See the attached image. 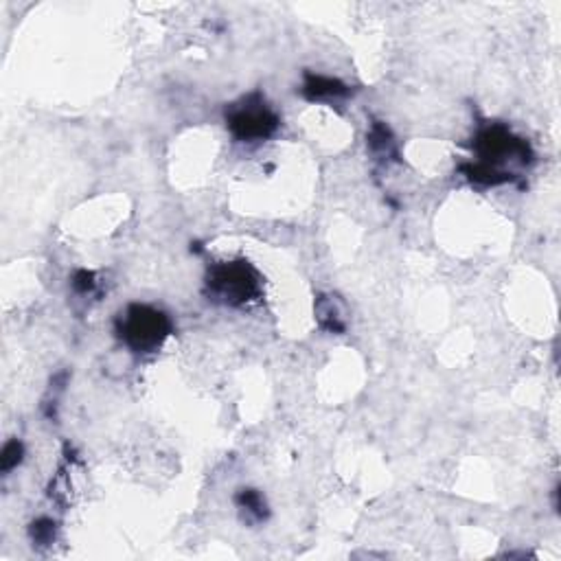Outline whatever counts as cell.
Returning <instances> with one entry per match:
<instances>
[{"label": "cell", "instance_id": "6da1fadb", "mask_svg": "<svg viewBox=\"0 0 561 561\" xmlns=\"http://www.w3.org/2000/svg\"><path fill=\"white\" fill-rule=\"evenodd\" d=\"M119 336L130 349L138 353L156 351L171 331L169 318L150 305H130L119 318Z\"/></svg>", "mask_w": 561, "mask_h": 561}, {"label": "cell", "instance_id": "7a4b0ae2", "mask_svg": "<svg viewBox=\"0 0 561 561\" xmlns=\"http://www.w3.org/2000/svg\"><path fill=\"white\" fill-rule=\"evenodd\" d=\"M209 292L226 305H246L261 294V277L248 261H228L211 268Z\"/></svg>", "mask_w": 561, "mask_h": 561}, {"label": "cell", "instance_id": "3957f363", "mask_svg": "<svg viewBox=\"0 0 561 561\" xmlns=\"http://www.w3.org/2000/svg\"><path fill=\"white\" fill-rule=\"evenodd\" d=\"M228 128L239 140H263L277 132L279 117L270 110L263 99H259V95H252L230 110Z\"/></svg>", "mask_w": 561, "mask_h": 561}, {"label": "cell", "instance_id": "277c9868", "mask_svg": "<svg viewBox=\"0 0 561 561\" xmlns=\"http://www.w3.org/2000/svg\"><path fill=\"white\" fill-rule=\"evenodd\" d=\"M305 97L310 99H336V97H345L349 93V88L331 77H322V75H307L305 77Z\"/></svg>", "mask_w": 561, "mask_h": 561}, {"label": "cell", "instance_id": "5b68a950", "mask_svg": "<svg viewBox=\"0 0 561 561\" xmlns=\"http://www.w3.org/2000/svg\"><path fill=\"white\" fill-rule=\"evenodd\" d=\"M369 145H371V150H373L379 158L395 154L392 136H390V132H388L386 125H382V123H375V125H373V130H371V134H369Z\"/></svg>", "mask_w": 561, "mask_h": 561}, {"label": "cell", "instance_id": "8992f818", "mask_svg": "<svg viewBox=\"0 0 561 561\" xmlns=\"http://www.w3.org/2000/svg\"><path fill=\"white\" fill-rule=\"evenodd\" d=\"M316 314H318V320H320V324L324 329H329V331H342V329H345V322L340 320L338 310L334 307V301H329V298L322 301L318 305Z\"/></svg>", "mask_w": 561, "mask_h": 561}, {"label": "cell", "instance_id": "52a82bcc", "mask_svg": "<svg viewBox=\"0 0 561 561\" xmlns=\"http://www.w3.org/2000/svg\"><path fill=\"white\" fill-rule=\"evenodd\" d=\"M22 454H25L22 443L18 439L9 441L3 447V456H0V467H3V472H11L13 467H18V463L22 461Z\"/></svg>", "mask_w": 561, "mask_h": 561}, {"label": "cell", "instance_id": "ba28073f", "mask_svg": "<svg viewBox=\"0 0 561 561\" xmlns=\"http://www.w3.org/2000/svg\"><path fill=\"white\" fill-rule=\"evenodd\" d=\"M237 502H239L242 509H248L252 515H257V517L265 515V502H263L261 494H257L255 489H244L237 496Z\"/></svg>", "mask_w": 561, "mask_h": 561}, {"label": "cell", "instance_id": "9c48e42d", "mask_svg": "<svg viewBox=\"0 0 561 561\" xmlns=\"http://www.w3.org/2000/svg\"><path fill=\"white\" fill-rule=\"evenodd\" d=\"M53 535H55V524L51 520H38L31 529V537L38 544H48V541H53Z\"/></svg>", "mask_w": 561, "mask_h": 561}, {"label": "cell", "instance_id": "30bf717a", "mask_svg": "<svg viewBox=\"0 0 561 561\" xmlns=\"http://www.w3.org/2000/svg\"><path fill=\"white\" fill-rule=\"evenodd\" d=\"M93 279H95L93 272H86V270H81V272H77L75 279H72V287H75L79 294H86V292H90V289H93V285H95Z\"/></svg>", "mask_w": 561, "mask_h": 561}]
</instances>
